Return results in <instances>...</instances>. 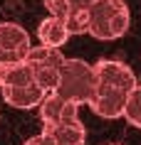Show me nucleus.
I'll use <instances>...</instances> for the list:
<instances>
[{"label": "nucleus", "mask_w": 141, "mask_h": 145, "mask_svg": "<svg viewBox=\"0 0 141 145\" xmlns=\"http://www.w3.org/2000/svg\"><path fill=\"white\" fill-rule=\"evenodd\" d=\"M131 25V12L124 0H94L89 10V35L94 39H119Z\"/></svg>", "instance_id": "1"}, {"label": "nucleus", "mask_w": 141, "mask_h": 145, "mask_svg": "<svg viewBox=\"0 0 141 145\" xmlns=\"http://www.w3.org/2000/svg\"><path fill=\"white\" fill-rule=\"evenodd\" d=\"M97 91V74H94V64H87L82 59H67L60 69V84L55 93L62 99L74 101V103H89Z\"/></svg>", "instance_id": "2"}, {"label": "nucleus", "mask_w": 141, "mask_h": 145, "mask_svg": "<svg viewBox=\"0 0 141 145\" xmlns=\"http://www.w3.org/2000/svg\"><path fill=\"white\" fill-rule=\"evenodd\" d=\"M94 74H97V91L94 93H109V91H119V93H131V89L136 81V74L131 71V67H126L117 59H99L94 64Z\"/></svg>", "instance_id": "3"}, {"label": "nucleus", "mask_w": 141, "mask_h": 145, "mask_svg": "<svg viewBox=\"0 0 141 145\" xmlns=\"http://www.w3.org/2000/svg\"><path fill=\"white\" fill-rule=\"evenodd\" d=\"M32 49L30 32L17 22H0V64H20Z\"/></svg>", "instance_id": "4"}, {"label": "nucleus", "mask_w": 141, "mask_h": 145, "mask_svg": "<svg viewBox=\"0 0 141 145\" xmlns=\"http://www.w3.org/2000/svg\"><path fill=\"white\" fill-rule=\"evenodd\" d=\"M50 15L62 17L72 35L89 32V10L94 0H42Z\"/></svg>", "instance_id": "5"}, {"label": "nucleus", "mask_w": 141, "mask_h": 145, "mask_svg": "<svg viewBox=\"0 0 141 145\" xmlns=\"http://www.w3.org/2000/svg\"><path fill=\"white\" fill-rule=\"evenodd\" d=\"M0 91H3L5 103H10L13 108H35V106H40V103L45 101V96H47V91L37 84V81L25 84V86H3Z\"/></svg>", "instance_id": "6"}, {"label": "nucleus", "mask_w": 141, "mask_h": 145, "mask_svg": "<svg viewBox=\"0 0 141 145\" xmlns=\"http://www.w3.org/2000/svg\"><path fill=\"white\" fill-rule=\"evenodd\" d=\"M124 106H126V93L119 91H109V93H94V99L89 101V108L99 118H121L124 116Z\"/></svg>", "instance_id": "7"}, {"label": "nucleus", "mask_w": 141, "mask_h": 145, "mask_svg": "<svg viewBox=\"0 0 141 145\" xmlns=\"http://www.w3.org/2000/svg\"><path fill=\"white\" fill-rule=\"evenodd\" d=\"M70 37H72V32H70V27H67V22H64L62 17L50 15V17H45V20L40 22V27H37V39H40V44L62 47Z\"/></svg>", "instance_id": "8"}, {"label": "nucleus", "mask_w": 141, "mask_h": 145, "mask_svg": "<svg viewBox=\"0 0 141 145\" xmlns=\"http://www.w3.org/2000/svg\"><path fill=\"white\" fill-rule=\"evenodd\" d=\"M25 61L30 64L32 69H62V64L67 61L60 47H47V44H35L27 52Z\"/></svg>", "instance_id": "9"}, {"label": "nucleus", "mask_w": 141, "mask_h": 145, "mask_svg": "<svg viewBox=\"0 0 141 145\" xmlns=\"http://www.w3.org/2000/svg\"><path fill=\"white\" fill-rule=\"evenodd\" d=\"M42 130L52 133L57 145H84V140H87V130L82 125V121L60 123V125H42Z\"/></svg>", "instance_id": "10"}, {"label": "nucleus", "mask_w": 141, "mask_h": 145, "mask_svg": "<svg viewBox=\"0 0 141 145\" xmlns=\"http://www.w3.org/2000/svg\"><path fill=\"white\" fill-rule=\"evenodd\" d=\"M64 106H67V99H62L60 93L50 91L45 96V101L40 103V118H42V125H57L62 121Z\"/></svg>", "instance_id": "11"}, {"label": "nucleus", "mask_w": 141, "mask_h": 145, "mask_svg": "<svg viewBox=\"0 0 141 145\" xmlns=\"http://www.w3.org/2000/svg\"><path fill=\"white\" fill-rule=\"evenodd\" d=\"M124 118L131 123L134 128H141V84H136V86L131 89V93L126 96Z\"/></svg>", "instance_id": "12"}, {"label": "nucleus", "mask_w": 141, "mask_h": 145, "mask_svg": "<svg viewBox=\"0 0 141 145\" xmlns=\"http://www.w3.org/2000/svg\"><path fill=\"white\" fill-rule=\"evenodd\" d=\"M8 64H0V89H3V84H5V79H8Z\"/></svg>", "instance_id": "13"}, {"label": "nucleus", "mask_w": 141, "mask_h": 145, "mask_svg": "<svg viewBox=\"0 0 141 145\" xmlns=\"http://www.w3.org/2000/svg\"><path fill=\"white\" fill-rule=\"evenodd\" d=\"M25 145H37V138L32 135V138H30V140H25Z\"/></svg>", "instance_id": "14"}, {"label": "nucleus", "mask_w": 141, "mask_h": 145, "mask_svg": "<svg viewBox=\"0 0 141 145\" xmlns=\"http://www.w3.org/2000/svg\"><path fill=\"white\" fill-rule=\"evenodd\" d=\"M109 145H117V143H109Z\"/></svg>", "instance_id": "15"}]
</instances>
